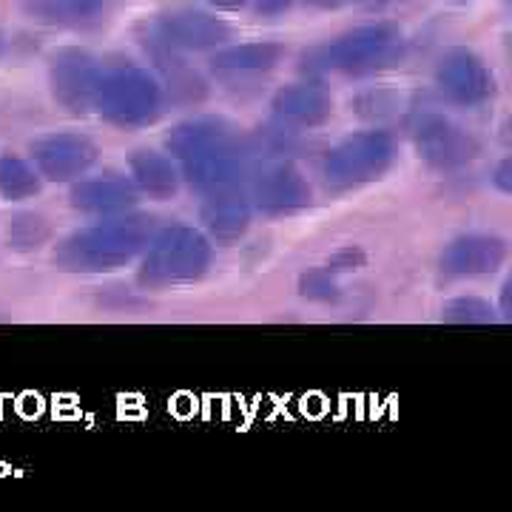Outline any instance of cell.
<instances>
[{
	"label": "cell",
	"mask_w": 512,
	"mask_h": 512,
	"mask_svg": "<svg viewBox=\"0 0 512 512\" xmlns=\"http://www.w3.org/2000/svg\"><path fill=\"white\" fill-rule=\"evenodd\" d=\"M0 49H3V40H0Z\"/></svg>",
	"instance_id": "cell-14"
},
{
	"label": "cell",
	"mask_w": 512,
	"mask_h": 512,
	"mask_svg": "<svg viewBox=\"0 0 512 512\" xmlns=\"http://www.w3.org/2000/svg\"><path fill=\"white\" fill-rule=\"evenodd\" d=\"M293 0H259V12H265V15H276V12H282V9H288Z\"/></svg>",
	"instance_id": "cell-12"
},
{
	"label": "cell",
	"mask_w": 512,
	"mask_h": 512,
	"mask_svg": "<svg viewBox=\"0 0 512 512\" xmlns=\"http://www.w3.org/2000/svg\"><path fill=\"white\" fill-rule=\"evenodd\" d=\"M396 40H399V32L393 26H384V23L365 26V29L339 37L328 49H322L319 63H325L328 69H348V72L370 69L393 52Z\"/></svg>",
	"instance_id": "cell-1"
},
{
	"label": "cell",
	"mask_w": 512,
	"mask_h": 512,
	"mask_svg": "<svg viewBox=\"0 0 512 512\" xmlns=\"http://www.w3.org/2000/svg\"><path fill=\"white\" fill-rule=\"evenodd\" d=\"M279 52L282 49L274 43H245L214 57V69L217 72H262L274 66Z\"/></svg>",
	"instance_id": "cell-9"
},
{
	"label": "cell",
	"mask_w": 512,
	"mask_h": 512,
	"mask_svg": "<svg viewBox=\"0 0 512 512\" xmlns=\"http://www.w3.org/2000/svg\"><path fill=\"white\" fill-rule=\"evenodd\" d=\"M9 231H15V234H9V239L18 248H32V245H37L40 239L46 237V228H43V222L37 220V217H18V220L12 222Z\"/></svg>",
	"instance_id": "cell-11"
},
{
	"label": "cell",
	"mask_w": 512,
	"mask_h": 512,
	"mask_svg": "<svg viewBox=\"0 0 512 512\" xmlns=\"http://www.w3.org/2000/svg\"><path fill=\"white\" fill-rule=\"evenodd\" d=\"M23 12L46 26H83L100 18L103 0H23Z\"/></svg>",
	"instance_id": "cell-6"
},
{
	"label": "cell",
	"mask_w": 512,
	"mask_h": 512,
	"mask_svg": "<svg viewBox=\"0 0 512 512\" xmlns=\"http://www.w3.org/2000/svg\"><path fill=\"white\" fill-rule=\"evenodd\" d=\"M37 191V177L29 165L18 157H3L0 160V194L6 200H23Z\"/></svg>",
	"instance_id": "cell-10"
},
{
	"label": "cell",
	"mask_w": 512,
	"mask_h": 512,
	"mask_svg": "<svg viewBox=\"0 0 512 512\" xmlns=\"http://www.w3.org/2000/svg\"><path fill=\"white\" fill-rule=\"evenodd\" d=\"M160 32L168 46L183 49H205L228 37V26L197 9H174L160 18Z\"/></svg>",
	"instance_id": "cell-3"
},
{
	"label": "cell",
	"mask_w": 512,
	"mask_h": 512,
	"mask_svg": "<svg viewBox=\"0 0 512 512\" xmlns=\"http://www.w3.org/2000/svg\"><path fill=\"white\" fill-rule=\"evenodd\" d=\"M439 80L441 89H447L461 103L484 97L487 86H490V77L484 72L481 60H476L470 52H450V55L444 57L439 69Z\"/></svg>",
	"instance_id": "cell-5"
},
{
	"label": "cell",
	"mask_w": 512,
	"mask_h": 512,
	"mask_svg": "<svg viewBox=\"0 0 512 512\" xmlns=\"http://www.w3.org/2000/svg\"><path fill=\"white\" fill-rule=\"evenodd\" d=\"M83 143L74 137H49L35 146V157L40 168L52 177V180H69L72 174L83 171L92 157H80Z\"/></svg>",
	"instance_id": "cell-7"
},
{
	"label": "cell",
	"mask_w": 512,
	"mask_h": 512,
	"mask_svg": "<svg viewBox=\"0 0 512 512\" xmlns=\"http://www.w3.org/2000/svg\"><path fill=\"white\" fill-rule=\"evenodd\" d=\"M208 3H214V6H222V9H237V6H242L245 0H208Z\"/></svg>",
	"instance_id": "cell-13"
},
{
	"label": "cell",
	"mask_w": 512,
	"mask_h": 512,
	"mask_svg": "<svg viewBox=\"0 0 512 512\" xmlns=\"http://www.w3.org/2000/svg\"><path fill=\"white\" fill-rule=\"evenodd\" d=\"M501 256H504V245L498 239H464L450 251V259H453L450 271H458V274L493 271V265L501 262Z\"/></svg>",
	"instance_id": "cell-8"
},
{
	"label": "cell",
	"mask_w": 512,
	"mask_h": 512,
	"mask_svg": "<svg viewBox=\"0 0 512 512\" xmlns=\"http://www.w3.org/2000/svg\"><path fill=\"white\" fill-rule=\"evenodd\" d=\"M100 86V100H106L109 109H120L131 120L137 111L148 114V120L154 117L157 109V86L148 80V74L137 72V69H120V72L109 74L106 80L97 83Z\"/></svg>",
	"instance_id": "cell-2"
},
{
	"label": "cell",
	"mask_w": 512,
	"mask_h": 512,
	"mask_svg": "<svg viewBox=\"0 0 512 512\" xmlns=\"http://www.w3.org/2000/svg\"><path fill=\"white\" fill-rule=\"evenodd\" d=\"M52 83H55V94L63 103L80 106V100L97 86L92 57L86 52H77V49L57 52L52 60Z\"/></svg>",
	"instance_id": "cell-4"
}]
</instances>
